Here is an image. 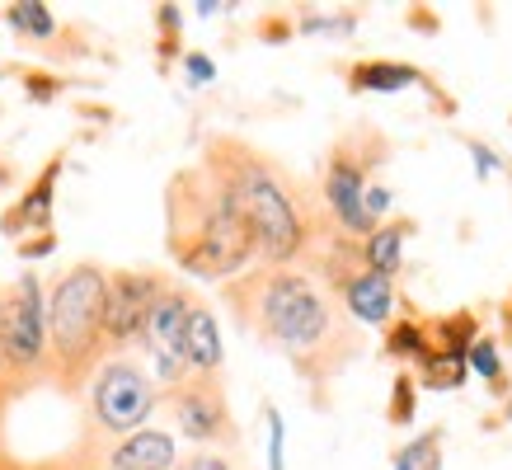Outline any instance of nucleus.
<instances>
[{
	"instance_id": "obj_31",
	"label": "nucleus",
	"mask_w": 512,
	"mask_h": 470,
	"mask_svg": "<svg viewBox=\"0 0 512 470\" xmlns=\"http://www.w3.org/2000/svg\"><path fill=\"white\" fill-rule=\"evenodd\" d=\"M15 400H19V391H15V381H10V372H5V358H0V419L10 414Z\"/></svg>"
},
{
	"instance_id": "obj_19",
	"label": "nucleus",
	"mask_w": 512,
	"mask_h": 470,
	"mask_svg": "<svg viewBox=\"0 0 512 470\" xmlns=\"http://www.w3.org/2000/svg\"><path fill=\"white\" fill-rule=\"evenodd\" d=\"M390 466H395V470H442V428L419 433L414 442H404Z\"/></svg>"
},
{
	"instance_id": "obj_12",
	"label": "nucleus",
	"mask_w": 512,
	"mask_h": 470,
	"mask_svg": "<svg viewBox=\"0 0 512 470\" xmlns=\"http://www.w3.org/2000/svg\"><path fill=\"white\" fill-rule=\"evenodd\" d=\"M62 156H52L38 170V179H33L24 193H19V203L0 217V231L10 235V240H24L29 231H52V203H57V179H62Z\"/></svg>"
},
{
	"instance_id": "obj_25",
	"label": "nucleus",
	"mask_w": 512,
	"mask_h": 470,
	"mask_svg": "<svg viewBox=\"0 0 512 470\" xmlns=\"http://www.w3.org/2000/svg\"><path fill=\"white\" fill-rule=\"evenodd\" d=\"M301 29L306 33H353L357 15H301Z\"/></svg>"
},
{
	"instance_id": "obj_26",
	"label": "nucleus",
	"mask_w": 512,
	"mask_h": 470,
	"mask_svg": "<svg viewBox=\"0 0 512 470\" xmlns=\"http://www.w3.org/2000/svg\"><path fill=\"white\" fill-rule=\"evenodd\" d=\"M156 24H160V52L174 57V52H179V10H174V5H160Z\"/></svg>"
},
{
	"instance_id": "obj_16",
	"label": "nucleus",
	"mask_w": 512,
	"mask_h": 470,
	"mask_svg": "<svg viewBox=\"0 0 512 470\" xmlns=\"http://www.w3.org/2000/svg\"><path fill=\"white\" fill-rule=\"evenodd\" d=\"M475 339H480L475 311H451V315H442V320H433V329H428L433 353H451V358H466Z\"/></svg>"
},
{
	"instance_id": "obj_3",
	"label": "nucleus",
	"mask_w": 512,
	"mask_h": 470,
	"mask_svg": "<svg viewBox=\"0 0 512 470\" xmlns=\"http://www.w3.org/2000/svg\"><path fill=\"white\" fill-rule=\"evenodd\" d=\"M165 245L174 264L202 282H231L259 264L231 188L202 160L174 170L165 184Z\"/></svg>"
},
{
	"instance_id": "obj_6",
	"label": "nucleus",
	"mask_w": 512,
	"mask_h": 470,
	"mask_svg": "<svg viewBox=\"0 0 512 470\" xmlns=\"http://www.w3.org/2000/svg\"><path fill=\"white\" fill-rule=\"evenodd\" d=\"M386 156H390V141L367 123L348 127L325 156L315 198H320V207H325V217L334 221L343 235H353V240H362V235L376 231L372 221H367V212H362V193H367V184H372L376 165H386Z\"/></svg>"
},
{
	"instance_id": "obj_7",
	"label": "nucleus",
	"mask_w": 512,
	"mask_h": 470,
	"mask_svg": "<svg viewBox=\"0 0 512 470\" xmlns=\"http://www.w3.org/2000/svg\"><path fill=\"white\" fill-rule=\"evenodd\" d=\"M0 358L19 395H29L43 381L47 367V315L38 273L0 282Z\"/></svg>"
},
{
	"instance_id": "obj_11",
	"label": "nucleus",
	"mask_w": 512,
	"mask_h": 470,
	"mask_svg": "<svg viewBox=\"0 0 512 470\" xmlns=\"http://www.w3.org/2000/svg\"><path fill=\"white\" fill-rule=\"evenodd\" d=\"M90 447H94L99 470H174V461H179L174 433L170 428H151V423L118 442H90Z\"/></svg>"
},
{
	"instance_id": "obj_38",
	"label": "nucleus",
	"mask_w": 512,
	"mask_h": 470,
	"mask_svg": "<svg viewBox=\"0 0 512 470\" xmlns=\"http://www.w3.org/2000/svg\"><path fill=\"white\" fill-rule=\"evenodd\" d=\"M508 419H512V395H508Z\"/></svg>"
},
{
	"instance_id": "obj_30",
	"label": "nucleus",
	"mask_w": 512,
	"mask_h": 470,
	"mask_svg": "<svg viewBox=\"0 0 512 470\" xmlns=\"http://www.w3.org/2000/svg\"><path fill=\"white\" fill-rule=\"evenodd\" d=\"M57 250V231H43L33 240H19V259H43V254Z\"/></svg>"
},
{
	"instance_id": "obj_27",
	"label": "nucleus",
	"mask_w": 512,
	"mask_h": 470,
	"mask_svg": "<svg viewBox=\"0 0 512 470\" xmlns=\"http://www.w3.org/2000/svg\"><path fill=\"white\" fill-rule=\"evenodd\" d=\"M57 461V470H99V461H94V447L85 438H76V447L66 456H52Z\"/></svg>"
},
{
	"instance_id": "obj_28",
	"label": "nucleus",
	"mask_w": 512,
	"mask_h": 470,
	"mask_svg": "<svg viewBox=\"0 0 512 470\" xmlns=\"http://www.w3.org/2000/svg\"><path fill=\"white\" fill-rule=\"evenodd\" d=\"M184 71H188V85H207L217 76V62L207 52H184Z\"/></svg>"
},
{
	"instance_id": "obj_14",
	"label": "nucleus",
	"mask_w": 512,
	"mask_h": 470,
	"mask_svg": "<svg viewBox=\"0 0 512 470\" xmlns=\"http://www.w3.org/2000/svg\"><path fill=\"white\" fill-rule=\"evenodd\" d=\"M409 85L433 90V80L409 62H353L348 66V90L353 94H395V90H409Z\"/></svg>"
},
{
	"instance_id": "obj_4",
	"label": "nucleus",
	"mask_w": 512,
	"mask_h": 470,
	"mask_svg": "<svg viewBox=\"0 0 512 470\" xmlns=\"http://www.w3.org/2000/svg\"><path fill=\"white\" fill-rule=\"evenodd\" d=\"M104 292H109V268L94 264V259L62 268L52 278V287L43 292V315H47L43 381L57 386L66 400H80L94 367L109 358V348H104Z\"/></svg>"
},
{
	"instance_id": "obj_8",
	"label": "nucleus",
	"mask_w": 512,
	"mask_h": 470,
	"mask_svg": "<svg viewBox=\"0 0 512 470\" xmlns=\"http://www.w3.org/2000/svg\"><path fill=\"white\" fill-rule=\"evenodd\" d=\"M160 405L170 414V433L188 438L193 447L212 452H240V423L231 414L226 376H193L188 372L179 386L160 395Z\"/></svg>"
},
{
	"instance_id": "obj_5",
	"label": "nucleus",
	"mask_w": 512,
	"mask_h": 470,
	"mask_svg": "<svg viewBox=\"0 0 512 470\" xmlns=\"http://www.w3.org/2000/svg\"><path fill=\"white\" fill-rule=\"evenodd\" d=\"M85 419H80V438L90 442H118L151 423L160 409V391L146 362L137 353H109L94 367L90 386H85Z\"/></svg>"
},
{
	"instance_id": "obj_21",
	"label": "nucleus",
	"mask_w": 512,
	"mask_h": 470,
	"mask_svg": "<svg viewBox=\"0 0 512 470\" xmlns=\"http://www.w3.org/2000/svg\"><path fill=\"white\" fill-rule=\"evenodd\" d=\"M466 372L484 376V381H489V391L503 395V358H498V344H494V339H475V344H470Z\"/></svg>"
},
{
	"instance_id": "obj_1",
	"label": "nucleus",
	"mask_w": 512,
	"mask_h": 470,
	"mask_svg": "<svg viewBox=\"0 0 512 470\" xmlns=\"http://www.w3.org/2000/svg\"><path fill=\"white\" fill-rule=\"evenodd\" d=\"M221 306L231 311L240 334L292 362L306 386H329L362 353L357 325L306 268H245L240 278L221 282Z\"/></svg>"
},
{
	"instance_id": "obj_2",
	"label": "nucleus",
	"mask_w": 512,
	"mask_h": 470,
	"mask_svg": "<svg viewBox=\"0 0 512 470\" xmlns=\"http://www.w3.org/2000/svg\"><path fill=\"white\" fill-rule=\"evenodd\" d=\"M202 165H212L221 174V184L231 188L235 207L245 217L259 264L273 268H301L306 254L325 240L329 231H339L325 217V207L315 198V188L306 179H296L282 160L264 156L259 146H249L245 137L231 132H212L202 141Z\"/></svg>"
},
{
	"instance_id": "obj_13",
	"label": "nucleus",
	"mask_w": 512,
	"mask_h": 470,
	"mask_svg": "<svg viewBox=\"0 0 512 470\" xmlns=\"http://www.w3.org/2000/svg\"><path fill=\"white\" fill-rule=\"evenodd\" d=\"M184 367L193 376H226V348H221V329H217V311L207 301H193L184 325Z\"/></svg>"
},
{
	"instance_id": "obj_9",
	"label": "nucleus",
	"mask_w": 512,
	"mask_h": 470,
	"mask_svg": "<svg viewBox=\"0 0 512 470\" xmlns=\"http://www.w3.org/2000/svg\"><path fill=\"white\" fill-rule=\"evenodd\" d=\"M193 301H198V292H193L188 282L170 278L165 282V292L156 297V306H151V315H146V325H141L137 348L151 358L146 372H151V381H156L160 395L188 376V367H184V325H188Z\"/></svg>"
},
{
	"instance_id": "obj_10",
	"label": "nucleus",
	"mask_w": 512,
	"mask_h": 470,
	"mask_svg": "<svg viewBox=\"0 0 512 470\" xmlns=\"http://www.w3.org/2000/svg\"><path fill=\"white\" fill-rule=\"evenodd\" d=\"M170 273L160 268H113L109 292H104V348L109 353H132L141 339V325L165 292Z\"/></svg>"
},
{
	"instance_id": "obj_34",
	"label": "nucleus",
	"mask_w": 512,
	"mask_h": 470,
	"mask_svg": "<svg viewBox=\"0 0 512 470\" xmlns=\"http://www.w3.org/2000/svg\"><path fill=\"white\" fill-rule=\"evenodd\" d=\"M19 470H57V461H24Z\"/></svg>"
},
{
	"instance_id": "obj_23",
	"label": "nucleus",
	"mask_w": 512,
	"mask_h": 470,
	"mask_svg": "<svg viewBox=\"0 0 512 470\" xmlns=\"http://www.w3.org/2000/svg\"><path fill=\"white\" fill-rule=\"evenodd\" d=\"M419 414V391H414V376H395V391H390V423H414Z\"/></svg>"
},
{
	"instance_id": "obj_32",
	"label": "nucleus",
	"mask_w": 512,
	"mask_h": 470,
	"mask_svg": "<svg viewBox=\"0 0 512 470\" xmlns=\"http://www.w3.org/2000/svg\"><path fill=\"white\" fill-rule=\"evenodd\" d=\"M470 156H475V165H480V174H494L498 165H503V160H498L494 151L484 146V141H470Z\"/></svg>"
},
{
	"instance_id": "obj_35",
	"label": "nucleus",
	"mask_w": 512,
	"mask_h": 470,
	"mask_svg": "<svg viewBox=\"0 0 512 470\" xmlns=\"http://www.w3.org/2000/svg\"><path fill=\"white\" fill-rule=\"evenodd\" d=\"M5 456H10V447H5V419H0V466H5Z\"/></svg>"
},
{
	"instance_id": "obj_33",
	"label": "nucleus",
	"mask_w": 512,
	"mask_h": 470,
	"mask_svg": "<svg viewBox=\"0 0 512 470\" xmlns=\"http://www.w3.org/2000/svg\"><path fill=\"white\" fill-rule=\"evenodd\" d=\"M217 10H221V0H198V15H202V19L217 15Z\"/></svg>"
},
{
	"instance_id": "obj_15",
	"label": "nucleus",
	"mask_w": 512,
	"mask_h": 470,
	"mask_svg": "<svg viewBox=\"0 0 512 470\" xmlns=\"http://www.w3.org/2000/svg\"><path fill=\"white\" fill-rule=\"evenodd\" d=\"M409 231H414V221H381L372 235H362V259H367V268L395 282V273H400V264H404V240H409Z\"/></svg>"
},
{
	"instance_id": "obj_17",
	"label": "nucleus",
	"mask_w": 512,
	"mask_h": 470,
	"mask_svg": "<svg viewBox=\"0 0 512 470\" xmlns=\"http://www.w3.org/2000/svg\"><path fill=\"white\" fill-rule=\"evenodd\" d=\"M5 24L19 33V38H29V43H52L57 33H62V24H57V15L47 10L43 0H19V5H5Z\"/></svg>"
},
{
	"instance_id": "obj_37",
	"label": "nucleus",
	"mask_w": 512,
	"mask_h": 470,
	"mask_svg": "<svg viewBox=\"0 0 512 470\" xmlns=\"http://www.w3.org/2000/svg\"><path fill=\"white\" fill-rule=\"evenodd\" d=\"M503 320H508V325H512V297H508V306H503Z\"/></svg>"
},
{
	"instance_id": "obj_20",
	"label": "nucleus",
	"mask_w": 512,
	"mask_h": 470,
	"mask_svg": "<svg viewBox=\"0 0 512 470\" xmlns=\"http://www.w3.org/2000/svg\"><path fill=\"white\" fill-rule=\"evenodd\" d=\"M428 329L419 325V320H395V325H386V353L390 358H414L419 362L423 353H428Z\"/></svg>"
},
{
	"instance_id": "obj_36",
	"label": "nucleus",
	"mask_w": 512,
	"mask_h": 470,
	"mask_svg": "<svg viewBox=\"0 0 512 470\" xmlns=\"http://www.w3.org/2000/svg\"><path fill=\"white\" fill-rule=\"evenodd\" d=\"M19 466H24L19 456H5V466H0V470H19Z\"/></svg>"
},
{
	"instance_id": "obj_24",
	"label": "nucleus",
	"mask_w": 512,
	"mask_h": 470,
	"mask_svg": "<svg viewBox=\"0 0 512 470\" xmlns=\"http://www.w3.org/2000/svg\"><path fill=\"white\" fill-rule=\"evenodd\" d=\"M264 419H268V470H282L287 466V456H282V414L273 405H264Z\"/></svg>"
},
{
	"instance_id": "obj_29",
	"label": "nucleus",
	"mask_w": 512,
	"mask_h": 470,
	"mask_svg": "<svg viewBox=\"0 0 512 470\" xmlns=\"http://www.w3.org/2000/svg\"><path fill=\"white\" fill-rule=\"evenodd\" d=\"M24 90H29V99L47 104V99H57V94H62V80L43 76V71H29V76H24Z\"/></svg>"
},
{
	"instance_id": "obj_18",
	"label": "nucleus",
	"mask_w": 512,
	"mask_h": 470,
	"mask_svg": "<svg viewBox=\"0 0 512 470\" xmlns=\"http://www.w3.org/2000/svg\"><path fill=\"white\" fill-rule=\"evenodd\" d=\"M466 358H451V353H423L419 358V381L428 386V391H456L461 381H466Z\"/></svg>"
},
{
	"instance_id": "obj_22",
	"label": "nucleus",
	"mask_w": 512,
	"mask_h": 470,
	"mask_svg": "<svg viewBox=\"0 0 512 470\" xmlns=\"http://www.w3.org/2000/svg\"><path fill=\"white\" fill-rule=\"evenodd\" d=\"M174 470H249L240 452H212V447H193L188 456L174 461Z\"/></svg>"
}]
</instances>
